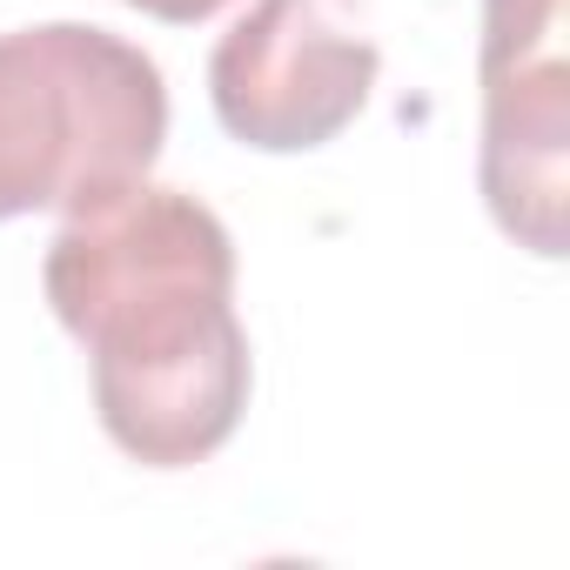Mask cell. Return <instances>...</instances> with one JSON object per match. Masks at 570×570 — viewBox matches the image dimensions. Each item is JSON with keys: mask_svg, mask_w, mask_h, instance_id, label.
Returning <instances> with one entry per match:
<instances>
[{"mask_svg": "<svg viewBox=\"0 0 570 570\" xmlns=\"http://www.w3.org/2000/svg\"><path fill=\"white\" fill-rule=\"evenodd\" d=\"M48 303L95 356L101 430L148 470L215 456L248 410L235 242L181 188H121L48 242Z\"/></svg>", "mask_w": 570, "mask_h": 570, "instance_id": "1", "label": "cell"}, {"mask_svg": "<svg viewBox=\"0 0 570 570\" xmlns=\"http://www.w3.org/2000/svg\"><path fill=\"white\" fill-rule=\"evenodd\" d=\"M168 141L161 68L88 21L0 35V222L95 208L148 181Z\"/></svg>", "mask_w": 570, "mask_h": 570, "instance_id": "2", "label": "cell"}, {"mask_svg": "<svg viewBox=\"0 0 570 570\" xmlns=\"http://www.w3.org/2000/svg\"><path fill=\"white\" fill-rule=\"evenodd\" d=\"M370 0H255L215 41V121L262 155L336 141L376 88Z\"/></svg>", "mask_w": 570, "mask_h": 570, "instance_id": "3", "label": "cell"}, {"mask_svg": "<svg viewBox=\"0 0 570 570\" xmlns=\"http://www.w3.org/2000/svg\"><path fill=\"white\" fill-rule=\"evenodd\" d=\"M563 0H483V202L530 255H563L570 55Z\"/></svg>", "mask_w": 570, "mask_h": 570, "instance_id": "4", "label": "cell"}, {"mask_svg": "<svg viewBox=\"0 0 570 570\" xmlns=\"http://www.w3.org/2000/svg\"><path fill=\"white\" fill-rule=\"evenodd\" d=\"M128 8H141V14H155V21H168V28H195V21L222 14L228 0H128Z\"/></svg>", "mask_w": 570, "mask_h": 570, "instance_id": "5", "label": "cell"}]
</instances>
